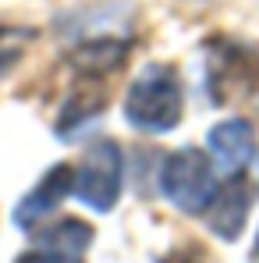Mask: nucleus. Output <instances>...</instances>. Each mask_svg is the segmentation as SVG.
I'll return each mask as SVG.
<instances>
[{
  "mask_svg": "<svg viewBox=\"0 0 259 263\" xmlns=\"http://www.w3.org/2000/svg\"><path fill=\"white\" fill-rule=\"evenodd\" d=\"M107 103H110V82H103V79H78L75 75V82L68 89V100L57 110L53 132L61 139H71L82 125H89L92 118H99L107 110Z\"/></svg>",
  "mask_w": 259,
  "mask_h": 263,
  "instance_id": "nucleus-7",
  "label": "nucleus"
},
{
  "mask_svg": "<svg viewBox=\"0 0 259 263\" xmlns=\"http://www.w3.org/2000/svg\"><path fill=\"white\" fill-rule=\"evenodd\" d=\"M249 263H259V231H256V242H252V253H249Z\"/></svg>",
  "mask_w": 259,
  "mask_h": 263,
  "instance_id": "nucleus-14",
  "label": "nucleus"
},
{
  "mask_svg": "<svg viewBox=\"0 0 259 263\" xmlns=\"http://www.w3.org/2000/svg\"><path fill=\"white\" fill-rule=\"evenodd\" d=\"M125 121L135 132H146V135H164L174 132L185 118V82H181V71L167 64V61H153L146 64L135 82L125 92Z\"/></svg>",
  "mask_w": 259,
  "mask_h": 263,
  "instance_id": "nucleus-1",
  "label": "nucleus"
},
{
  "mask_svg": "<svg viewBox=\"0 0 259 263\" xmlns=\"http://www.w3.org/2000/svg\"><path fill=\"white\" fill-rule=\"evenodd\" d=\"M156 263H206V249L195 246V242H181V246L167 249Z\"/></svg>",
  "mask_w": 259,
  "mask_h": 263,
  "instance_id": "nucleus-11",
  "label": "nucleus"
},
{
  "mask_svg": "<svg viewBox=\"0 0 259 263\" xmlns=\"http://www.w3.org/2000/svg\"><path fill=\"white\" fill-rule=\"evenodd\" d=\"M206 96L216 107L259 100V50L227 36L206 40Z\"/></svg>",
  "mask_w": 259,
  "mask_h": 263,
  "instance_id": "nucleus-2",
  "label": "nucleus"
},
{
  "mask_svg": "<svg viewBox=\"0 0 259 263\" xmlns=\"http://www.w3.org/2000/svg\"><path fill=\"white\" fill-rule=\"evenodd\" d=\"M32 235V246L39 249H53V253H68V256H86L92 238H96V228L86 224L78 217H61L53 224H39L29 231Z\"/></svg>",
  "mask_w": 259,
  "mask_h": 263,
  "instance_id": "nucleus-10",
  "label": "nucleus"
},
{
  "mask_svg": "<svg viewBox=\"0 0 259 263\" xmlns=\"http://www.w3.org/2000/svg\"><path fill=\"white\" fill-rule=\"evenodd\" d=\"M206 146H210V157L227 175H242L256 157V128L245 118H227L210 128Z\"/></svg>",
  "mask_w": 259,
  "mask_h": 263,
  "instance_id": "nucleus-8",
  "label": "nucleus"
},
{
  "mask_svg": "<svg viewBox=\"0 0 259 263\" xmlns=\"http://www.w3.org/2000/svg\"><path fill=\"white\" fill-rule=\"evenodd\" d=\"M125 157L114 139H92L75 164V196L96 214H110L121 199Z\"/></svg>",
  "mask_w": 259,
  "mask_h": 263,
  "instance_id": "nucleus-4",
  "label": "nucleus"
},
{
  "mask_svg": "<svg viewBox=\"0 0 259 263\" xmlns=\"http://www.w3.org/2000/svg\"><path fill=\"white\" fill-rule=\"evenodd\" d=\"M18 57H22V50H0V79L18 64Z\"/></svg>",
  "mask_w": 259,
  "mask_h": 263,
  "instance_id": "nucleus-13",
  "label": "nucleus"
},
{
  "mask_svg": "<svg viewBox=\"0 0 259 263\" xmlns=\"http://www.w3.org/2000/svg\"><path fill=\"white\" fill-rule=\"evenodd\" d=\"M71 192H75V164H71V160H61V164H53V167L18 199V206H14V224L25 228V231L46 224V217H50Z\"/></svg>",
  "mask_w": 259,
  "mask_h": 263,
  "instance_id": "nucleus-6",
  "label": "nucleus"
},
{
  "mask_svg": "<svg viewBox=\"0 0 259 263\" xmlns=\"http://www.w3.org/2000/svg\"><path fill=\"white\" fill-rule=\"evenodd\" d=\"M259 199V185L245 175H231L227 185H220V192L213 196V203L206 206V228L213 231L216 238L224 242H234L245 224H249V214H252V203Z\"/></svg>",
  "mask_w": 259,
  "mask_h": 263,
  "instance_id": "nucleus-5",
  "label": "nucleus"
},
{
  "mask_svg": "<svg viewBox=\"0 0 259 263\" xmlns=\"http://www.w3.org/2000/svg\"><path fill=\"white\" fill-rule=\"evenodd\" d=\"M160 192L181 214L203 217L206 206L213 203V196L220 192L216 175H213V160L199 146L174 149L171 157L164 160V167H160Z\"/></svg>",
  "mask_w": 259,
  "mask_h": 263,
  "instance_id": "nucleus-3",
  "label": "nucleus"
},
{
  "mask_svg": "<svg viewBox=\"0 0 259 263\" xmlns=\"http://www.w3.org/2000/svg\"><path fill=\"white\" fill-rule=\"evenodd\" d=\"M131 53V43L128 40H117V36H96V40H86L82 46H75L68 53V64L78 79H103L110 82L125 61Z\"/></svg>",
  "mask_w": 259,
  "mask_h": 263,
  "instance_id": "nucleus-9",
  "label": "nucleus"
},
{
  "mask_svg": "<svg viewBox=\"0 0 259 263\" xmlns=\"http://www.w3.org/2000/svg\"><path fill=\"white\" fill-rule=\"evenodd\" d=\"M14 263H82V256H68V253H53V249H39V246H32V249L18 253Z\"/></svg>",
  "mask_w": 259,
  "mask_h": 263,
  "instance_id": "nucleus-12",
  "label": "nucleus"
}]
</instances>
